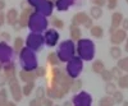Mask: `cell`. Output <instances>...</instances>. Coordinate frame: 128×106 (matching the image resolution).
Returning a JSON list of instances; mask_svg holds the SVG:
<instances>
[{"instance_id": "42", "label": "cell", "mask_w": 128, "mask_h": 106, "mask_svg": "<svg viewBox=\"0 0 128 106\" xmlns=\"http://www.w3.org/2000/svg\"><path fill=\"white\" fill-rule=\"evenodd\" d=\"M90 1H91L94 5L100 6V8H102L104 5H106V0H90Z\"/></svg>"}, {"instance_id": "15", "label": "cell", "mask_w": 128, "mask_h": 106, "mask_svg": "<svg viewBox=\"0 0 128 106\" xmlns=\"http://www.w3.org/2000/svg\"><path fill=\"white\" fill-rule=\"evenodd\" d=\"M90 18V15H87V13H84V12H78L73 15L72 18V24L74 26H84V23L87 22V19Z\"/></svg>"}, {"instance_id": "10", "label": "cell", "mask_w": 128, "mask_h": 106, "mask_svg": "<svg viewBox=\"0 0 128 106\" xmlns=\"http://www.w3.org/2000/svg\"><path fill=\"white\" fill-rule=\"evenodd\" d=\"M13 49L8 45V42L2 41L0 42V63H9L12 61V56H13Z\"/></svg>"}, {"instance_id": "28", "label": "cell", "mask_w": 128, "mask_h": 106, "mask_svg": "<svg viewBox=\"0 0 128 106\" xmlns=\"http://www.w3.org/2000/svg\"><path fill=\"white\" fill-rule=\"evenodd\" d=\"M110 56L113 58V59H115V60H118V59H120L122 58V49L119 47V46H112L110 47Z\"/></svg>"}, {"instance_id": "2", "label": "cell", "mask_w": 128, "mask_h": 106, "mask_svg": "<svg viewBox=\"0 0 128 106\" xmlns=\"http://www.w3.org/2000/svg\"><path fill=\"white\" fill-rule=\"evenodd\" d=\"M77 54L82 60L90 61L95 56V44L88 38H81L77 41Z\"/></svg>"}, {"instance_id": "13", "label": "cell", "mask_w": 128, "mask_h": 106, "mask_svg": "<svg viewBox=\"0 0 128 106\" xmlns=\"http://www.w3.org/2000/svg\"><path fill=\"white\" fill-rule=\"evenodd\" d=\"M32 8L31 6H28V8H26V9H23L22 10V13L19 14V18H18V23H19V26L22 27V28H26V27H28V20H30V15L32 14Z\"/></svg>"}, {"instance_id": "45", "label": "cell", "mask_w": 128, "mask_h": 106, "mask_svg": "<svg viewBox=\"0 0 128 106\" xmlns=\"http://www.w3.org/2000/svg\"><path fill=\"white\" fill-rule=\"evenodd\" d=\"M0 37H2V40L5 41V42L10 41V38H12V37H10V33H9V32H2V33H0Z\"/></svg>"}, {"instance_id": "49", "label": "cell", "mask_w": 128, "mask_h": 106, "mask_svg": "<svg viewBox=\"0 0 128 106\" xmlns=\"http://www.w3.org/2000/svg\"><path fill=\"white\" fill-rule=\"evenodd\" d=\"M30 5H28V3H27V0H22V3H20V8H22V10L23 9H26V8H28Z\"/></svg>"}, {"instance_id": "24", "label": "cell", "mask_w": 128, "mask_h": 106, "mask_svg": "<svg viewBox=\"0 0 128 106\" xmlns=\"http://www.w3.org/2000/svg\"><path fill=\"white\" fill-rule=\"evenodd\" d=\"M101 15H102V8L96 6V5L91 6V9H90V17L92 19H100Z\"/></svg>"}, {"instance_id": "21", "label": "cell", "mask_w": 128, "mask_h": 106, "mask_svg": "<svg viewBox=\"0 0 128 106\" xmlns=\"http://www.w3.org/2000/svg\"><path fill=\"white\" fill-rule=\"evenodd\" d=\"M92 70H94V73H96V74H101L104 70H105V64H104V61L102 60H95L94 63H92Z\"/></svg>"}, {"instance_id": "5", "label": "cell", "mask_w": 128, "mask_h": 106, "mask_svg": "<svg viewBox=\"0 0 128 106\" xmlns=\"http://www.w3.org/2000/svg\"><path fill=\"white\" fill-rule=\"evenodd\" d=\"M82 69H83V60L80 56H73L67 63L66 73L68 74L72 79H76V78H78V76L81 74Z\"/></svg>"}, {"instance_id": "19", "label": "cell", "mask_w": 128, "mask_h": 106, "mask_svg": "<svg viewBox=\"0 0 128 106\" xmlns=\"http://www.w3.org/2000/svg\"><path fill=\"white\" fill-rule=\"evenodd\" d=\"M36 74L35 72H27V70H20L19 72V79L24 82V83H28V82H35L36 81Z\"/></svg>"}, {"instance_id": "52", "label": "cell", "mask_w": 128, "mask_h": 106, "mask_svg": "<svg viewBox=\"0 0 128 106\" xmlns=\"http://www.w3.org/2000/svg\"><path fill=\"white\" fill-rule=\"evenodd\" d=\"M4 106H17V104H16V101H8Z\"/></svg>"}, {"instance_id": "12", "label": "cell", "mask_w": 128, "mask_h": 106, "mask_svg": "<svg viewBox=\"0 0 128 106\" xmlns=\"http://www.w3.org/2000/svg\"><path fill=\"white\" fill-rule=\"evenodd\" d=\"M127 36H128L127 35V31H124L122 28H118V29H115L113 33H110V42H112L113 45L118 46V45L122 44V42L126 41Z\"/></svg>"}, {"instance_id": "53", "label": "cell", "mask_w": 128, "mask_h": 106, "mask_svg": "<svg viewBox=\"0 0 128 106\" xmlns=\"http://www.w3.org/2000/svg\"><path fill=\"white\" fill-rule=\"evenodd\" d=\"M63 106H73V104H72V101H66L63 104Z\"/></svg>"}, {"instance_id": "35", "label": "cell", "mask_w": 128, "mask_h": 106, "mask_svg": "<svg viewBox=\"0 0 128 106\" xmlns=\"http://www.w3.org/2000/svg\"><path fill=\"white\" fill-rule=\"evenodd\" d=\"M112 97H113L115 104H123V101H124V96H123L122 91H118V90L112 95Z\"/></svg>"}, {"instance_id": "58", "label": "cell", "mask_w": 128, "mask_h": 106, "mask_svg": "<svg viewBox=\"0 0 128 106\" xmlns=\"http://www.w3.org/2000/svg\"><path fill=\"white\" fill-rule=\"evenodd\" d=\"M126 3H128V0H126Z\"/></svg>"}, {"instance_id": "55", "label": "cell", "mask_w": 128, "mask_h": 106, "mask_svg": "<svg viewBox=\"0 0 128 106\" xmlns=\"http://www.w3.org/2000/svg\"><path fill=\"white\" fill-rule=\"evenodd\" d=\"M122 106H128V101H123V104H122Z\"/></svg>"}, {"instance_id": "43", "label": "cell", "mask_w": 128, "mask_h": 106, "mask_svg": "<svg viewBox=\"0 0 128 106\" xmlns=\"http://www.w3.org/2000/svg\"><path fill=\"white\" fill-rule=\"evenodd\" d=\"M42 106H54V101L50 97H45L42 100Z\"/></svg>"}, {"instance_id": "4", "label": "cell", "mask_w": 128, "mask_h": 106, "mask_svg": "<svg viewBox=\"0 0 128 106\" xmlns=\"http://www.w3.org/2000/svg\"><path fill=\"white\" fill-rule=\"evenodd\" d=\"M74 54H76V45H74V41L72 40L63 41L56 51V55L60 63H68L74 56Z\"/></svg>"}, {"instance_id": "31", "label": "cell", "mask_w": 128, "mask_h": 106, "mask_svg": "<svg viewBox=\"0 0 128 106\" xmlns=\"http://www.w3.org/2000/svg\"><path fill=\"white\" fill-rule=\"evenodd\" d=\"M116 67H118L122 72L128 73V56H127V58H120V59H118Z\"/></svg>"}, {"instance_id": "34", "label": "cell", "mask_w": 128, "mask_h": 106, "mask_svg": "<svg viewBox=\"0 0 128 106\" xmlns=\"http://www.w3.org/2000/svg\"><path fill=\"white\" fill-rule=\"evenodd\" d=\"M46 97V90L44 88V87H37L36 88V91H35V99H38V100H44Z\"/></svg>"}, {"instance_id": "6", "label": "cell", "mask_w": 128, "mask_h": 106, "mask_svg": "<svg viewBox=\"0 0 128 106\" xmlns=\"http://www.w3.org/2000/svg\"><path fill=\"white\" fill-rule=\"evenodd\" d=\"M44 45H45V40H44V36L41 33L31 32L26 38V47H28L30 50L35 51V52L41 51Z\"/></svg>"}, {"instance_id": "48", "label": "cell", "mask_w": 128, "mask_h": 106, "mask_svg": "<svg viewBox=\"0 0 128 106\" xmlns=\"http://www.w3.org/2000/svg\"><path fill=\"white\" fill-rule=\"evenodd\" d=\"M5 24V14L3 12H0V27Z\"/></svg>"}, {"instance_id": "29", "label": "cell", "mask_w": 128, "mask_h": 106, "mask_svg": "<svg viewBox=\"0 0 128 106\" xmlns=\"http://www.w3.org/2000/svg\"><path fill=\"white\" fill-rule=\"evenodd\" d=\"M82 81L81 79H78V78H76V79H73L72 81V84H70V91L72 92H74V93H78L81 90H82Z\"/></svg>"}, {"instance_id": "41", "label": "cell", "mask_w": 128, "mask_h": 106, "mask_svg": "<svg viewBox=\"0 0 128 106\" xmlns=\"http://www.w3.org/2000/svg\"><path fill=\"white\" fill-rule=\"evenodd\" d=\"M6 83H8V78H6V76H5L3 72H0V87H4Z\"/></svg>"}, {"instance_id": "20", "label": "cell", "mask_w": 128, "mask_h": 106, "mask_svg": "<svg viewBox=\"0 0 128 106\" xmlns=\"http://www.w3.org/2000/svg\"><path fill=\"white\" fill-rule=\"evenodd\" d=\"M69 35H70V40L72 41H78V40H81L82 31H81V28L78 26L70 24L69 26Z\"/></svg>"}, {"instance_id": "16", "label": "cell", "mask_w": 128, "mask_h": 106, "mask_svg": "<svg viewBox=\"0 0 128 106\" xmlns=\"http://www.w3.org/2000/svg\"><path fill=\"white\" fill-rule=\"evenodd\" d=\"M18 18H19V13L16 8H12L9 9L6 14H5V22L10 26H14L17 22H18Z\"/></svg>"}, {"instance_id": "33", "label": "cell", "mask_w": 128, "mask_h": 106, "mask_svg": "<svg viewBox=\"0 0 128 106\" xmlns=\"http://www.w3.org/2000/svg\"><path fill=\"white\" fill-rule=\"evenodd\" d=\"M116 84L115 83H113V82H106V84H105V92H106V95H109V96H112V95L116 91Z\"/></svg>"}, {"instance_id": "18", "label": "cell", "mask_w": 128, "mask_h": 106, "mask_svg": "<svg viewBox=\"0 0 128 106\" xmlns=\"http://www.w3.org/2000/svg\"><path fill=\"white\" fill-rule=\"evenodd\" d=\"M74 4H77V0H55V6L59 12H66Z\"/></svg>"}, {"instance_id": "30", "label": "cell", "mask_w": 128, "mask_h": 106, "mask_svg": "<svg viewBox=\"0 0 128 106\" xmlns=\"http://www.w3.org/2000/svg\"><path fill=\"white\" fill-rule=\"evenodd\" d=\"M120 90H128V73L127 74H123V76L118 79V83H116Z\"/></svg>"}, {"instance_id": "50", "label": "cell", "mask_w": 128, "mask_h": 106, "mask_svg": "<svg viewBox=\"0 0 128 106\" xmlns=\"http://www.w3.org/2000/svg\"><path fill=\"white\" fill-rule=\"evenodd\" d=\"M5 1H4V0H0V12H3V10L5 9Z\"/></svg>"}, {"instance_id": "25", "label": "cell", "mask_w": 128, "mask_h": 106, "mask_svg": "<svg viewBox=\"0 0 128 106\" xmlns=\"http://www.w3.org/2000/svg\"><path fill=\"white\" fill-rule=\"evenodd\" d=\"M59 63H60V60H59V58H58V55H56V52H50V54L48 55V64H49V65H51V67H58Z\"/></svg>"}, {"instance_id": "57", "label": "cell", "mask_w": 128, "mask_h": 106, "mask_svg": "<svg viewBox=\"0 0 128 106\" xmlns=\"http://www.w3.org/2000/svg\"><path fill=\"white\" fill-rule=\"evenodd\" d=\"M54 106H60V105H54Z\"/></svg>"}, {"instance_id": "39", "label": "cell", "mask_w": 128, "mask_h": 106, "mask_svg": "<svg viewBox=\"0 0 128 106\" xmlns=\"http://www.w3.org/2000/svg\"><path fill=\"white\" fill-rule=\"evenodd\" d=\"M100 76H101V79L106 83V82H112L113 81V76H112V72L110 70H108V69H105L101 74H100Z\"/></svg>"}, {"instance_id": "17", "label": "cell", "mask_w": 128, "mask_h": 106, "mask_svg": "<svg viewBox=\"0 0 128 106\" xmlns=\"http://www.w3.org/2000/svg\"><path fill=\"white\" fill-rule=\"evenodd\" d=\"M3 73L6 76L8 81L16 78V64L13 61H9V63H5L4 67H3Z\"/></svg>"}, {"instance_id": "44", "label": "cell", "mask_w": 128, "mask_h": 106, "mask_svg": "<svg viewBox=\"0 0 128 106\" xmlns=\"http://www.w3.org/2000/svg\"><path fill=\"white\" fill-rule=\"evenodd\" d=\"M28 106H42V101L38 100V99H34V100H31Z\"/></svg>"}, {"instance_id": "9", "label": "cell", "mask_w": 128, "mask_h": 106, "mask_svg": "<svg viewBox=\"0 0 128 106\" xmlns=\"http://www.w3.org/2000/svg\"><path fill=\"white\" fill-rule=\"evenodd\" d=\"M72 104H73V106H91L92 97L90 93L84 92V91H80L78 93H76L73 96Z\"/></svg>"}, {"instance_id": "36", "label": "cell", "mask_w": 128, "mask_h": 106, "mask_svg": "<svg viewBox=\"0 0 128 106\" xmlns=\"http://www.w3.org/2000/svg\"><path fill=\"white\" fill-rule=\"evenodd\" d=\"M8 102V92L5 88H0V106H4Z\"/></svg>"}, {"instance_id": "37", "label": "cell", "mask_w": 128, "mask_h": 106, "mask_svg": "<svg viewBox=\"0 0 128 106\" xmlns=\"http://www.w3.org/2000/svg\"><path fill=\"white\" fill-rule=\"evenodd\" d=\"M34 72H35L37 78H42V77H46L48 76V70H46L45 67H37Z\"/></svg>"}, {"instance_id": "22", "label": "cell", "mask_w": 128, "mask_h": 106, "mask_svg": "<svg viewBox=\"0 0 128 106\" xmlns=\"http://www.w3.org/2000/svg\"><path fill=\"white\" fill-rule=\"evenodd\" d=\"M90 33L95 38H101L104 36V29H102L101 26H92L90 28Z\"/></svg>"}, {"instance_id": "51", "label": "cell", "mask_w": 128, "mask_h": 106, "mask_svg": "<svg viewBox=\"0 0 128 106\" xmlns=\"http://www.w3.org/2000/svg\"><path fill=\"white\" fill-rule=\"evenodd\" d=\"M12 27L14 28V31H17V32H18V31H20V29H22V27L19 26V23H18V22H17V23H16L14 26H12Z\"/></svg>"}, {"instance_id": "1", "label": "cell", "mask_w": 128, "mask_h": 106, "mask_svg": "<svg viewBox=\"0 0 128 106\" xmlns=\"http://www.w3.org/2000/svg\"><path fill=\"white\" fill-rule=\"evenodd\" d=\"M19 63L22 65L23 70L27 72H34L38 65H37V58L35 51L30 50L28 47H23L19 52Z\"/></svg>"}, {"instance_id": "27", "label": "cell", "mask_w": 128, "mask_h": 106, "mask_svg": "<svg viewBox=\"0 0 128 106\" xmlns=\"http://www.w3.org/2000/svg\"><path fill=\"white\" fill-rule=\"evenodd\" d=\"M114 105H115V102H114L113 97L109 96V95L101 97L100 101H99V106H114Z\"/></svg>"}, {"instance_id": "14", "label": "cell", "mask_w": 128, "mask_h": 106, "mask_svg": "<svg viewBox=\"0 0 128 106\" xmlns=\"http://www.w3.org/2000/svg\"><path fill=\"white\" fill-rule=\"evenodd\" d=\"M123 22V14L120 12H114L112 15V26L109 28V33H113L115 29H118Z\"/></svg>"}, {"instance_id": "54", "label": "cell", "mask_w": 128, "mask_h": 106, "mask_svg": "<svg viewBox=\"0 0 128 106\" xmlns=\"http://www.w3.org/2000/svg\"><path fill=\"white\" fill-rule=\"evenodd\" d=\"M126 51L128 52V36H127V38H126Z\"/></svg>"}, {"instance_id": "56", "label": "cell", "mask_w": 128, "mask_h": 106, "mask_svg": "<svg viewBox=\"0 0 128 106\" xmlns=\"http://www.w3.org/2000/svg\"><path fill=\"white\" fill-rule=\"evenodd\" d=\"M3 67H4V64H3V63H0V72H3Z\"/></svg>"}, {"instance_id": "40", "label": "cell", "mask_w": 128, "mask_h": 106, "mask_svg": "<svg viewBox=\"0 0 128 106\" xmlns=\"http://www.w3.org/2000/svg\"><path fill=\"white\" fill-rule=\"evenodd\" d=\"M118 5V0H106V6L110 10H114Z\"/></svg>"}, {"instance_id": "32", "label": "cell", "mask_w": 128, "mask_h": 106, "mask_svg": "<svg viewBox=\"0 0 128 106\" xmlns=\"http://www.w3.org/2000/svg\"><path fill=\"white\" fill-rule=\"evenodd\" d=\"M50 23L55 29H63L64 28V22L62 19H59L58 17H52L51 20H50Z\"/></svg>"}, {"instance_id": "38", "label": "cell", "mask_w": 128, "mask_h": 106, "mask_svg": "<svg viewBox=\"0 0 128 106\" xmlns=\"http://www.w3.org/2000/svg\"><path fill=\"white\" fill-rule=\"evenodd\" d=\"M110 72H112L113 79H115V81H118V79L123 76V72H122L118 67H114V68H112V69H110Z\"/></svg>"}, {"instance_id": "46", "label": "cell", "mask_w": 128, "mask_h": 106, "mask_svg": "<svg viewBox=\"0 0 128 106\" xmlns=\"http://www.w3.org/2000/svg\"><path fill=\"white\" fill-rule=\"evenodd\" d=\"M40 1H41V0H27V3H28V5H30L31 8H36Z\"/></svg>"}, {"instance_id": "7", "label": "cell", "mask_w": 128, "mask_h": 106, "mask_svg": "<svg viewBox=\"0 0 128 106\" xmlns=\"http://www.w3.org/2000/svg\"><path fill=\"white\" fill-rule=\"evenodd\" d=\"M54 6H55V0H41L37 4V6L35 8V12L45 15V17H50L52 14Z\"/></svg>"}, {"instance_id": "3", "label": "cell", "mask_w": 128, "mask_h": 106, "mask_svg": "<svg viewBox=\"0 0 128 106\" xmlns=\"http://www.w3.org/2000/svg\"><path fill=\"white\" fill-rule=\"evenodd\" d=\"M48 19L45 15H42L37 12H32V14L30 15V20H28V28L31 29V32H36V33H41L44 31L48 29Z\"/></svg>"}, {"instance_id": "23", "label": "cell", "mask_w": 128, "mask_h": 106, "mask_svg": "<svg viewBox=\"0 0 128 106\" xmlns=\"http://www.w3.org/2000/svg\"><path fill=\"white\" fill-rule=\"evenodd\" d=\"M24 47V40L22 37H16L14 40V44H13V51L16 54H19L20 50Z\"/></svg>"}, {"instance_id": "47", "label": "cell", "mask_w": 128, "mask_h": 106, "mask_svg": "<svg viewBox=\"0 0 128 106\" xmlns=\"http://www.w3.org/2000/svg\"><path fill=\"white\" fill-rule=\"evenodd\" d=\"M122 29L128 31V18H123V22H122Z\"/></svg>"}, {"instance_id": "26", "label": "cell", "mask_w": 128, "mask_h": 106, "mask_svg": "<svg viewBox=\"0 0 128 106\" xmlns=\"http://www.w3.org/2000/svg\"><path fill=\"white\" fill-rule=\"evenodd\" d=\"M34 90H35V82L24 83V86L22 87V93H23V96H30V95L34 92Z\"/></svg>"}, {"instance_id": "11", "label": "cell", "mask_w": 128, "mask_h": 106, "mask_svg": "<svg viewBox=\"0 0 128 106\" xmlns=\"http://www.w3.org/2000/svg\"><path fill=\"white\" fill-rule=\"evenodd\" d=\"M44 40H45V45L49 47H54L56 46L58 41H59V33L55 28H50L45 31L44 35Z\"/></svg>"}, {"instance_id": "8", "label": "cell", "mask_w": 128, "mask_h": 106, "mask_svg": "<svg viewBox=\"0 0 128 106\" xmlns=\"http://www.w3.org/2000/svg\"><path fill=\"white\" fill-rule=\"evenodd\" d=\"M8 84H9V91H10V95H12V97L16 102H19L22 101L23 99V93H22V87L19 86V81L18 78H13L8 81Z\"/></svg>"}]
</instances>
